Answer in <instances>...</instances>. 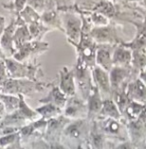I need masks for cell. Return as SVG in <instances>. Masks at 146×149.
I'll return each mask as SVG.
<instances>
[{
	"mask_svg": "<svg viewBox=\"0 0 146 149\" xmlns=\"http://www.w3.org/2000/svg\"><path fill=\"white\" fill-rule=\"evenodd\" d=\"M91 121L88 118L71 120L63 130L60 141L69 149H75L78 145L88 141Z\"/></svg>",
	"mask_w": 146,
	"mask_h": 149,
	"instance_id": "obj_1",
	"label": "cell"
},
{
	"mask_svg": "<svg viewBox=\"0 0 146 149\" xmlns=\"http://www.w3.org/2000/svg\"><path fill=\"white\" fill-rule=\"evenodd\" d=\"M54 84L51 82L31 81L28 79H13L8 78L0 83V93L9 95L31 96V94L52 87Z\"/></svg>",
	"mask_w": 146,
	"mask_h": 149,
	"instance_id": "obj_2",
	"label": "cell"
},
{
	"mask_svg": "<svg viewBox=\"0 0 146 149\" xmlns=\"http://www.w3.org/2000/svg\"><path fill=\"white\" fill-rule=\"evenodd\" d=\"M20 98V105L17 110H15L12 113L6 114L4 118L0 121V129L6 127L13 128H21L23 126L29 124L30 122L36 121L40 119V116L35 109L29 107L25 101L23 95H18Z\"/></svg>",
	"mask_w": 146,
	"mask_h": 149,
	"instance_id": "obj_3",
	"label": "cell"
},
{
	"mask_svg": "<svg viewBox=\"0 0 146 149\" xmlns=\"http://www.w3.org/2000/svg\"><path fill=\"white\" fill-rule=\"evenodd\" d=\"M4 61L7 67L9 78L39 81L38 72L42 73V71H41V64L36 60L29 62H19L13 58H6Z\"/></svg>",
	"mask_w": 146,
	"mask_h": 149,
	"instance_id": "obj_4",
	"label": "cell"
},
{
	"mask_svg": "<svg viewBox=\"0 0 146 149\" xmlns=\"http://www.w3.org/2000/svg\"><path fill=\"white\" fill-rule=\"evenodd\" d=\"M64 33L70 44H77L80 40L82 31V18L75 9V5L60 12Z\"/></svg>",
	"mask_w": 146,
	"mask_h": 149,
	"instance_id": "obj_5",
	"label": "cell"
},
{
	"mask_svg": "<svg viewBox=\"0 0 146 149\" xmlns=\"http://www.w3.org/2000/svg\"><path fill=\"white\" fill-rule=\"evenodd\" d=\"M95 120L108 141L121 142L129 140L126 122L124 118L121 120H117L113 118L97 117Z\"/></svg>",
	"mask_w": 146,
	"mask_h": 149,
	"instance_id": "obj_6",
	"label": "cell"
},
{
	"mask_svg": "<svg viewBox=\"0 0 146 149\" xmlns=\"http://www.w3.org/2000/svg\"><path fill=\"white\" fill-rule=\"evenodd\" d=\"M73 74H74L75 84H76L77 90L80 92L81 98L86 101L87 97L89 95L91 89L94 86L92 80V74L91 69L85 65L80 60L76 59V63L74 64L72 68Z\"/></svg>",
	"mask_w": 146,
	"mask_h": 149,
	"instance_id": "obj_7",
	"label": "cell"
},
{
	"mask_svg": "<svg viewBox=\"0 0 146 149\" xmlns=\"http://www.w3.org/2000/svg\"><path fill=\"white\" fill-rule=\"evenodd\" d=\"M119 24L111 21L110 24L101 27H92L90 30V36L92 39L99 44L119 45L123 40L118 32Z\"/></svg>",
	"mask_w": 146,
	"mask_h": 149,
	"instance_id": "obj_8",
	"label": "cell"
},
{
	"mask_svg": "<svg viewBox=\"0 0 146 149\" xmlns=\"http://www.w3.org/2000/svg\"><path fill=\"white\" fill-rule=\"evenodd\" d=\"M49 49V43L44 41L32 40L25 43L16 50L12 58L19 62H29L31 59L35 60L36 57Z\"/></svg>",
	"mask_w": 146,
	"mask_h": 149,
	"instance_id": "obj_9",
	"label": "cell"
},
{
	"mask_svg": "<svg viewBox=\"0 0 146 149\" xmlns=\"http://www.w3.org/2000/svg\"><path fill=\"white\" fill-rule=\"evenodd\" d=\"M47 127L46 119L40 118L36 121L30 122L29 124L20 128V137H21L22 145L29 144L31 142L38 140V139L44 138L45 132Z\"/></svg>",
	"mask_w": 146,
	"mask_h": 149,
	"instance_id": "obj_10",
	"label": "cell"
},
{
	"mask_svg": "<svg viewBox=\"0 0 146 149\" xmlns=\"http://www.w3.org/2000/svg\"><path fill=\"white\" fill-rule=\"evenodd\" d=\"M63 115L70 120L88 118V109L86 101L80 97L71 96L68 97L66 105L63 109Z\"/></svg>",
	"mask_w": 146,
	"mask_h": 149,
	"instance_id": "obj_11",
	"label": "cell"
},
{
	"mask_svg": "<svg viewBox=\"0 0 146 149\" xmlns=\"http://www.w3.org/2000/svg\"><path fill=\"white\" fill-rule=\"evenodd\" d=\"M41 22L44 26L48 27L51 30H59L64 33L61 19L60 11L57 9L55 0H49L47 8L40 14Z\"/></svg>",
	"mask_w": 146,
	"mask_h": 149,
	"instance_id": "obj_12",
	"label": "cell"
},
{
	"mask_svg": "<svg viewBox=\"0 0 146 149\" xmlns=\"http://www.w3.org/2000/svg\"><path fill=\"white\" fill-rule=\"evenodd\" d=\"M91 74H92L93 84L98 88L102 98L103 99L111 98L112 89H111L109 72H107L104 69H102L101 67L96 65L94 68L91 69Z\"/></svg>",
	"mask_w": 146,
	"mask_h": 149,
	"instance_id": "obj_13",
	"label": "cell"
},
{
	"mask_svg": "<svg viewBox=\"0 0 146 149\" xmlns=\"http://www.w3.org/2000/svg\"><path fill=\"white\" fill-rule=\"evenodd\" d=\"M70 121L71 120L65 117L63 114L47 120L46 132L43 139L46 141H60L63 130Z\"/></svg>",
	"mask_w": 146,
	"mask_h": 149,
	"instance_id": "obj_14",
	"label": "cell"
},
{
	"mask_svg": "<svg viewBox=\"0 0 146 149\" xmlns=\"http://www.w3.org/2000/svg\"><path fill=\"white\" fill-rule=\"evenodd\" d=\"M16 29V18L13 17L7 27H5L3 34L0 37V48L7 58H12L16 52L13 42V36Z\"/></svg>",
	"mask_w": 146,
	"mask_h": 149,
	"instance_id": "obj_15",
	"label": "cell"
},
{
	"mask_svg": "<svg viewBox=\"0 0 146 149\" xmlns=\"http://www.w3.org/2000/svg\"><path fill=\"white\" fill-rule=\"evenodd\" d=\"M109 77H110L112 92L127 84L131 79L135 78L131 68L118 67V66H113V68L109 72Z\"/></svg>",
	"mask_w": 146,
	"mask_h": 149,
	"instance_id": "obj_16",
	"label": "cell"
},
{
	"mask_svg": "<svg viewBox=\"0 0 146 149\" xmlns=\"http://www.w3.org/2000/svg\"><path fill=\"white\" fill-rule=\"evenodd\" d=\"M59 88L61 89L64 94L68 97L76 95V84H75L74 74L72 68H68V66H64L59 71Z\"/></svg>",
	"mask_w": 146,
	"mask_h": 149,
	"instance_id": "obj_17",
	"label": "cell"
},
{
	"mask_svg": "<svg viewBox=\"0 0 146 149\" xmlns=\"http://www.w3.org/2000/svg\"><path fill=\"white\" fill-rule=\"evenodd\" d=\"M117 45L99 44L97 46L96 52V65L101 67L107 72H110L113 68L112 56L114 49Z\"/></svg>",
	"mask_w": 146,
	"mask_h": 149,
	"instance_id": "obj_18",
	"label": "cell"
},
{
	"mask_svg": "<svg viewBox=\"0 0 146 149\" xmlns=\"http://www.w3.org/2000/svg\"><path fill=\"white\" fill-rule=\"evenodd\" d=\"M126 91L130 100L146 104V85L139 77L130 80L126 86Z\"/></svg>",
	"mask_w": 146,
	"mask_h": 149,
	"instance_id": "obj_19",
	"label": "cell"
},
{
	"mask_svg": "<svg viewBox=\"0 0 146 149\" xmlns=\"http://www.w3.org/2000/svg\"><path fill=\"white\" fill-rule=\"evenodd\" d=\"M88 109V119L94 120L98 117L103 105V98L96 86H93L86 100Z\"/></svg>",
	"mask_w": 146,
	"mask_h": 149,
	"instance_id": "obj_20",
	"label": "cell"
},
{
	"mask_svg": "<svg viewBox=\"0 0 146 149\" xmlns=\"http://www.w3.org/2000/svg\"><path fill=\"white\" fill-rule=\"evenodd\" d=\"M16 29L13 36V42H14L15 49H19L25 43L32 41V36L28 29V25L23 21L20 15L16 16Z\"/></svg>",
	"mask_w": 146,
	"mask_h": 149,
	"instance_id": "obj_21",
	"label": "cell"
},
{
	"mask_svg": "<svg viewBox=\"0 0 146 149\" xmlns=\"http://www.w3.org/2000/svg\"><path fill=\"white\" fill-rule=\"evenodd\" d=\"M67 100H68V96L61 91L59 86L53 85L51 87V90L49 91L48 95L38 100V103H40V104L55 105L56 107L63 110L66 105Z\"/></svg>",
	"mask_w": 146,
	"mask_h": 149,
	"instance_id": "obj_22",
	"label": "cell"
},
{
	"mask_svg": "<svg viewBox=\"0 0 146 149\" xmlns=\"http://www.w3.org/2000/svg\"><path fill=\"white\" fill-rule=\"evenodd\" d=\"M88 142L92 146L93 149H107V140L106 136L103 134V132L100 130L96 120L91 121V127L88 137Z\"/></svg>",
	"mask_w": 146,
	"mask_h": 149,
	"instance_id": "obj_23",
	"label": "cell"
},
{
	"mask_svg": "<svg viewBox=\"0 0 146 149\" xmlns=\"http://www.w3.org/2000/svg\"><path fill=\"white\" fill-rule=\"evenodd\" d=\"M113 66L118 67H126L131 68L132 62V51L128 48L119 44L115 47L112 56Z\"/></svg>",
	"mask_w": 146,
	"mask_h": 149,
	"instance_id": "obj_24",
	"label": "cell"
},
{
	"mask_svg": "<svg viewBox=\"0 0 146 149\" xmlns=\"http://www.w3.org/2000/svg\"><path fill=\"white\" fill-rule=\"evenodd\" d=\"M98 117L113 118L117 119V120H121L123 119V115L112 98H107V99H103V105H102L101 111H100Z\"/></svg>",
	"mask_w": 146,
	"mask_h": 149,
	"instance_id": "obj_25",
	"label": "cell"
},
{
	"mask_svg": "<svg viewBox=\"0 0 146 149\" xmlns=\"http://www.w3.org/2000/svg\"><path fill=\"white\" fill-rule=\"evenodd\" d=\"M146 68V48L140 50L132 51V62L131 69L132 73L135 77H138L141 71Z\"/></svg>",
	"mask_w": 146,
	"mask_h": 149,
	"instance_id": "obj_26",
	"label": "cell"
},
{
	"mask_svg": "<svg viewBox=\"0 0 146 149\" xmlns=\"http://www.w3.org/2000/svg\"><path fill=\"white\" fill-rule=\"evenodd\" d=\"M145 109V104L139 103L136 101H130L128 106L126 107L124 113H123V118H124L125 122H131V121H135L140 117L141 114L143 113Z\"/></svg>",
	"mask_w": 146,
	"mask_h": 149,
	"instance_id": "obj_27",
	"label": "cell"
},
{
	"mask_svg": "<svg viewBox=\"0 0 146 149\" xmlns=\"http://www.w3.org/2000/svg\"><path fill=\"white\" fill-rule=\"evenodd\" d=\"M22 147H23V145H22L19 131L0 136V148L21 149Z\"/></svg>",
	"mask_w": 146,
	"mask_h": 149,
	"instance_id": "obj_28",
	"label": "cell"
},
{
	"mask_svg": "<svg viewBox=\"0 0 146 149\" xmlns=\"http://www.w3.org/2000/svg\"><path fill=\"white\" fill-rule=\"evenodd\" d=\"M127 84H125V85H123L122 87H120V88L117 89V90L113 91L112 96H111V98H112L113 101L115 102V104L117 105L118 109L120 110L122 115H123V113H124L126 107L128 106V104L130 103V101H131L130 98L128 97V94H127V91H126Z\"/></svg>",
	"mask_w": 146,
	"mask_h": 149,
	"instance_id": "obj_29",
	"label": "cell"
},
{
	"mask_svg": "<svg viewBox=\"0 0 146 149\" xmlns=\"http://www.w3.org/2000/svg\"><path fill=\"white\" fill-rule=\"evenodd\" d=\"M35 111L39 114L40 118L49 120L51 118H55L57 116H60L63 114V110L56 107L52 104H42L40 107H37Z\"/></svg>",
	"mask_w": 146,
	"mask_h": 149,
	"instance_id": "obj_30",
	"label": "cell"
},
{
	"mask_svg": "<svg viewBox=\"0 0 146 149\" xmlns=\"http://www.w3.org/2000/svg\"><path fill=\"white\" fill-rule=\"evenodd\" d=\"M28 29L29 32H30L31 36H32L33 40H38V41H42L43 37L46 33H48L51 30L48 27L44 26L40 20H37V21H34L32 23L28 24Z\"/></svg>",
	"mask_w": 146,
	"mask_h": 149,
	"instance_id": "obj_31",
	"label": "cell"
},
{
	"mask_svg": "<svg viewBox=\"0 0 146 149\" xmlns=\"http://www.w3.org/2000/svg\"><path fill=\"white\" fill-rule=\"evenodd\" d=\"M28 149H69L61 141H46L44 139H38L28 144Z\"/></svg>",
	"mask_w": 146,
	"mask_h": 149,
	"instance_id": "obj_32",
	"label": "cell"
},
{
	"mask_svg": "<svg viewBox=\"0 0 146 149\" xmlns=\"http://www.w3.org/2000/svg\"><path fill=\"white\" fill-rule=\"evenodd\" d=\"M0 101L3 103L7 114L12 113L15 110H17L20 105V98L19 96L16 95H9L0 93Z\"/></svg>",
	"mask_w": 146,
	"mask_h": 149,
	"instance_id": "obj_33",
	"label": "cell"
},
{
	"mask_svg": "<svg viewBox=\"0 0 146 149\" xmlns=\"http://www.w3.org/2000/svg\"><path fill=\"white\" fill-rule=\"evenodd\" d=\"M83 12V11H82ZM86 16L89 19L90 23L92 24L93 27H101V26H106V25L110 24L111 21L106 17V16L100 14L97 12H84Z\"/></svg>",
	"mask_w": 146,
	"mask_h": 149,
	"instance_id": "obj_34",
	"label": "cell"
},
{
	"mask_svg": "<svg viewBox=\"0 0 146 149\" xmlns=\"http://www.w3.org/2000/svg\"><path fill=\"white\" fill-rule=\"evenodd\" d=\"M20 17L23 19V21L27 25L32 23V22H34V21L40 20V14L29 5H26L23 10L21 11V13H20Z\"/></svg>",
	"mask_w": 146,
	"mask_h": 149,
	"instance_id": "obj_35",
	"label": "cell"
},
{
	"mask_svg": "<svg viewBox=\"0 0 146 149\" xmlns=\"http://www.w3.org/2000/svg\"><path fill=\"white\" fill-rule=\"evenodd\" d=\"M24 1L26 3V5L31 6L39 14H41L47 8L49 3V0H24Z\"/></svg>",
	"mask_w": 146,
	"mask_h": 149,
	"instance_id": "obj_36",
	"label": "cell"
},
{
	"mask_svg": "<svg viewBox=\"0 0 146 149\" xmlns=\"http://www.w3.org/2000/svg\"><path fill=\"white\" fill-rule=\"evenodd\" d=\"M107 149H136L135 145L130 140L121 142H107Z\"/></svg>",
	"mask_w": 146,
	"mask_h": 149,
	"instance_id": "obj_37",
	"label": "cell"
},
{
	"mask_svg": "<svg viewBox=\"0 0 146 149\" xmlns=\"http://www.w3.org/2000/svg\"><path fill=\"white\" fill-rule=\"evenodd\" d=\"M130 24H132L136 29L135 35L142 36V37L146 38V22L143 20H139V21H133Z\"/></svg>",
	"mask_w": 146,
	"mask_h": 149,
	"instance_id": "obj_38",
	"label": "cell"
},
{
	"mask_svg": "<svg viewBox=\"0 0 146 149\" xmlns=\"http://www.w3.org/2000/svg\"><path fill=\"white\" fill-rule=\"evenodd\" d=\"M9 78L7 67H6V64L4 60H0V83L4 82L5 80Z\"/></svg>",
	"mask_w": 146,
	"mask_h": 149,
	"instance_id": "obj_39",
	"label": "cell"
},
{
	"mask_svg": "<svg viewBox=\"0 0 146 149\" xmlns=\"http://www.w3.org/2000/svg\"><path fill=\"white\" fill-rule=\"evenodd\" d=\"M4 30H5V18L3 16H0V37L3 34Z\"/></svg>",
	"mask_w": 146,
	"mask_h": 149,
	"instance_id": "obj_40",
	"label": "cell"
},
{
	"mask_svg": "<svg viewBox=\"0 0 146 149\" xmlns=\"http://www.w3.org/2000/svg\"><path fill=\"white\" fill-rule=\"evenodd\" d=\"M75 149H93L92 146L90 145V143L88 141L84 142V143L80 144V145H78Z\"/></svg>",
	"mask_w": 146,
	"mask_h": 149,
	"instance_id": "obj_41",
	"label": "cell"
},
{
	"mask_svg": "<svg viewBox=\"0 0 146 149\" xmlns=\"http://www.w3.org/2000/svg\"><path fill=\"white\" fill-rule=\"evenodd\" d=\"M6 110H5V107H4L3 103L0 101V121L2 120V119L4 118V116L6 115Z\"/></svg>",
	"mask_w": 146,
	"mask_h": 149,
	"instance_id": "obj_42",
	"label": "cell"
},
{
	"mask_svg": "<svg viewBox=\"0 0 146 149\" xmlns=\"http://www.w3.org/2000/svg\"><path fill=\"white\" fill-rule=\"evenodd\" d=\"M138 77L140 78L141 81L143 82V83L146 85V70H143V71H141L140 73H139V75H138Z\"/></svg>",
	"mask_w": 146,
	"mask_h": 149,
	"instance_id": "obj_43",
	"label": "cell"
},
{
	"mask_svg": "<svg viewBox=\"0 0 146 149\" xmlns=\"http://www.w3.org/2000/svg\"><path fill=\"white\" fill-rule=\"evenodd\" d=\"M108 1L112 2V3H115V4H125L128 2V0H108Z\"/></svg>",
	"mask_w": 146,
	"mask_h": 149,
	"instance_id": "obj_44",
	"label": "cell"
},
{
	"mask_svg": "<svg viewBox=\"0 0 146 149\" xmlns=\"http://www.w3.org/2000/svg\"><path fill=\"white\" fill-rule=\"evenodd\" d=\"M7 58V57L5 56V54L3 53V51H2V49L0 48V60H5V59Z\"/></svg>",
	"mask_w": 146,
	"mask_h": 149,
	"instance_id": "obj_45",
	"label": "cell"
},
{
	"mask_svg": "<svg viewBox=\"0 0 146 149\" xmlns=\"http://www.w3.org/2000/svg\"><path fill=\"white\" fill-rule=\"evenodd\" d=\"M136 149H146V142H143L142 144L136 146Z\"/></svg>",
	"mask_w": 146,
	"mask_h": 149,
	"instance_id": "obj_46",
	"label": "cell"
},
{
	"mask_svg": "<svg viewBox=\"0 0 146 149\" xmlns=\"http://www.w3.org/2000/svg\"><path fill=\"white\" fill-rule=\"evenodd\" d=\"M21 149H28V148H26V147H24V146H23V147H22Z\"/></svg>",
	"mask_w": 146,
	"mask_h": 149,
	"instance_id": "obj_47",
	"label": "cell"
},
{
	"mask_svg": "<svg viewBox=\"0 0 146 149\" xmlns=\"http://www.w3.org/2000/svg\"><path fill=\"white\" fill-rule=\"evenodd\" d=\"M1 149H4V148H1Z\"/></svg>",
	"mask_w": 146,
	"mask_h": 149,
	"instance_id": "obj_48",
	"label": "cell"
},
{
	"mask_svg": "<svg viewBox=\"0 0 146 149\" xmlns=\"http://www.w3.org/2000/svg\"><path fill=\"white\" fill-rule=\"evenodd\" d=\"M145 142H146V139H145Z\"/></svg>",
	"mask_w": 146,
	"mask_h": 149,
	"instance_id": "obj_49",
	"label": "cell"
},
{
	"mask_svg": "<svg viewBox=\"0 0 146 149\" xmlns=\"http://www.w3.org/2000/svg\"><path fill=\"white\" fill-rule=\"evenodd\" d=\"M145 70H146V68H145Z\"/></svg>",
	"mask_w": 146,
	"mask_h": 149,
	"instance_id": "obj_50",
	"label": "cell"
},
{
	"mask_svg": "<svg viewBox=\"0 0 146 149\" xmlns=\"http://www.w3.org/2000/svg\"><path fill=\"white\" fill-rule=\"evenodd\" d=\"M0 149H1V148H0Z\"/></svg>",
	"mask_w": 146,
	"mask_h": 149,
	"instance_id": "obj_51",
	"label": "cell"
}]
</instances>
